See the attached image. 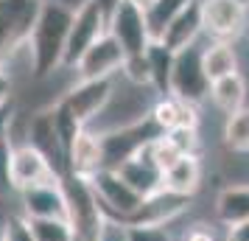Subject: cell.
Returning a JSON list of instances; mask_svg holds the SVG:
<instances>
[{"label":"cell","mask_w":249,"mask_h":241,"mask_svg":"<svg viewBox=\"0 0 249 241\" xmlns=\"http://www.w3.org/2000/svg\"><path fill=\"white\" fill-rule=\"evenodd\" d=\"M62 194L68 205V224L73 236L81 241H92L104 222V210L98 205V196L92 191L90 180H81L73 174L62 177Z\"/></svg>","instance_id":"7a4b0ae2"},{"label":"cell","mask_w":249,"mask_h":241,"mask_svg":"<svg viewBox=\"0 0 249 241\" xmlns=\"http://www.w3.org/2000/svg\"><path fill=\"white\" fill-rule=\"evenodd\" d=\"M146 154H148V160L154 163L160 171L171 168V166H174V163H177V160L182 157L179 151H177V146H174V143H171V140L165 138V135H160V138L151 140V143L146 146Z\"/></svg>","instance_id":"83f0119b"},{"label":"cell","mask_w":249,"mask_h":241,"mask_svg":"<svg viewBox=\"0 0 249 241\" xmlns=\"http://www.w3.org/2000/svg\"><path fill=\"white\" fill-rule=\"evenodd\" d=\"M185 241H215L213 239V233L210 230H204V227H193L188 236H185Z\"/></svg>","instance_id":"d590c367"},{"label":"cell","mask_w":249,"mask_h":241,"mask_svg":"<svg viewBox=\"0 0 249 241\" xmlns=\"http://www.w3.org/2000/svg\"><path fill=\"white\" fill-rule=\"evenodd\" d=\"M162 132L154 127L151 118H143V121H135L129 127H118L98 135L101 140V157H104V168H118L124 166L126 160H132L135 154L146 149L154 138H160Z\"/></svg>","instance_id":"5b68a950"},{"label":"cell","mask_w":249,"mask_h":241,"mask_svg":"<svg viewBox=\"0 0 249 241\" xmlns=\"http://www.w3.org/2000/svg\"><path fill=\"white\" fill-rule=\"evenodd\" d=\"M25 143L34 146L59 177L68 174V149H65V143H62V135H59V129H56V121H53L51 107H45V110H39V112H34V115H28Z\"/></svg>","instance_id":"9c48e42d"},{"label":"cell","mask_w":249,"mask_h":241,"mask_svg":"<svg viewBox=\"0 0 249 241\" xmlns=\"http://www.w3.org/2000/svg\"><path fill=\"white\" fill-rule=\"evenodd\" d=\"M124 59L126 54L121 51V45L115 42V37L107 31L101 39H95L84 54L81 59L76 62V79L79 81H87V79H115L121 68H124Z\"/></svg>","instance_id":"7c38bea8"},{"label":"cell","mask_w":249,"mask_h":241,"mask_svg":"<svg viewBox=\"0 0 249 241\" xmlns=\"http://www.w3.org/2000/svg\"><path fill=\"white\" fill-rule=\"evenodd\" d=\"M148 118L154 121L160 132H174V129H199V107L177 98V95H157L151 104Z\"/></svg>","instance_id":"2e32d148"},{"label":"cell","mask_w":249,"mask_h":241,"mask_svg":"<svg viewBox=\"0 0 249 241\" xmlns=\"http://www.w3.org/2000/svg\"><path fill=\"white\" fill-rule=\"evenodd\" d=\"M199 37H202V0H191V3L174 17V23L165 28V34H162L160 42L168 48L171 54H179L185 48L196 45Z\"/></svg>","instance_id":"ac0fdd59"},{"label":"cell","mask_w":249,"mask_h":241,"mask_svg":"<svg viewBox=\"0 0 249 241\" xmlns=\"http://www.w3.org/2000/svg\"><path fill=\"white\" fill-rule=\"evenodd\" d=\"M112 171H118V177H121L137 196H143V199L151 196V194H157L160 188H162V171L148 160L146 149L140 151V154H135L132 160H126L124 166L112 168Z\"/></svg>","instance_id":"d6986e66"},{"label":"cell","mask_w":249,"mask_h":241,"mask_svg":"<svg viewBox=\"0 0 249 241\" xmlns=\"http://www.w3.org/2000/svg\"><path fill=\"white\" fill-rule=\"evenodd\" d=\"M168 95H177V98L196 104V107L210 95V81H207L202 70V45L199 42L179 51V54H174Z\"/></svg>","instance_id":"52a82bcc"},{"label":"cell","mask_w":249,"mask_h":241,"mask_svg":"<svg viewBox=\"0 0 249 241\" xmlns=\"http://www.w3.org/2000/svg\"><path fill=\"white\" fill-rule=\"evenodd\" d=\"M90 185H92V191H95V196H98V205H101L104 216L129 222L132 213H135L137 207H140V202H143V196H137L135 191L118 177V171H112V168H101V171L90 180Z\"/></svg>","instance_id":"8fae6325"},{"label":"cell","mask_w":249,"mask_h":241,"mask_svg":"<svg viewBox=\"0 0 249 241\" xmlns=\"http://www.w3.org/2000/svg\"><path fill=\"white\" fill-rule=\"evenodd\" d=\"M0 239H3V241H34V236H31V227H28V219H23V216H9V222L3 224Z\"/></svg>","instance_id":"1f68e13d"},{"label":"cell","mask_w":249,"mask_h":241,"mask_svg":"<svg viewBox=\"0 0 249 241\" xmlns=\"http://www.w3.org/2000/svg\"><path fill=\"white\" fill-rule=\"evenodd\" d=\"M191 0H154L151 6H148L146 12V25H148V37H151V42H160L162 34H165V28L174 23V17L188 6Z\"/></svg>","instance_id":"cb8c5ba5"},{"label":"cell","mask_w":249,"mask_h":241,"mask_svg":"<svg viewBox=\"0 0 249 241\" xmlns=\"http://www.w3.org/2000/svg\"><path fill=\"white\" fill-rule=\"evenodd\" d=\"M34 241H76L65 219H28Z\"/></svg>","instance_id":"4316f807"},{"label":"cell","mask_w":249,"mask_h":241,"mask_svg":"<svg viewBox=\"0 0 249 241\" xmlns=\"http://www.w3.org/2000/svg\"><path fill=\"white\" fill-rule=\"evenodd\" d=\"M0 241H3V239H0Z\"/></svg>","instance_id":"f35d334b"},{"label":"cell","mask_w":249,"mask_h":241,"mask_svg":"<svg viewBox=\"0 0 249 241\" xmlns=\"http://www.w3.org/2000/svg\"><path fill=\"white\" fill-rule=\"evenodd\" d=\"M199 185H202V163H199V157H179L171 168L162 171V188L171 191V194L193 199Z\"/></svg>","instance_id":"ffe728a7"},{"label":"cell","mask_w":249,"mask_h":241,"mask_svg":"<svg viewBox=\"0 0 249 241\" xmlns=\"http://www.w3.org/2000/svg\"><path fill=\"white\" fill-rule=\"evenodd\" d=\"M42 0H0V65L25 45Z\"/></svg>","instance_id":"8992f818"},{"label":"cell","mask_w":249,"mask_h":241,"mask_svg":"<svg viewBox=\"0 0 249 241\" xmlns=\"http://www.w3.org/2000/svg\"><path fill=\"white\" fill-rule=\"evenodd\" d=\"M92 241H132V227L126 222H121V219L104 216L101 227H98Z\"/></svg>","instance_id":"4dcf8cb0"},{"label":"cell","mask_w":249,"mask_h":241,"mask_svg":"<svg viewBox=\"0 0 249 241\" xmlns=\"http://www.w3.org/2000/svg\"><path fill=\"white\" fill-rule=\"evenodd\" d=\"M188 205H191V196H179L160 188L157 194L146 196L140 202V207L132 213L126 224H132V227H168L179 213L188 210Z\"/></svg>","instance_id":"4fadbf2b"},{"label":"cell","mask_w":249,"mask_h":241,"mask_svg":"<svg viewBox=\"0 0 249 241\" xmlns=\"http://www.w3.org/2000/svg\"><path fill=\"white\" fill-rule=\"evenodd\" d=\"M162 135L177 146L182 157H199V149H202L199 129H174V132H162Z\"/></svg>","instance_id":"f1b7e54d"},{"label":"cell","mask_w":249,"mask_h":241,"mask_svg":"<svg viewBox=\"0 0 249 241\" xmlns=\"http://www.w3.org/2000/svg\"><path fill=\"white\" fill-rule=\"evenodd\" d=\"M118 79V76H115ZM115 79H87V81H73L68 90L59 95L56 107L79 124V127H90L92 121L104 112V107L109 104L115 90Z\"/></svg>","instance_id":"277c9868"},{"label":"cell","mask_w":249,"mask_h":241,"mask_svg":"<svg viewBox=\"0 0 249 241\" xmlns=\"http://www.w3.org/2000/svg\"><path fill=\"white\" fill-rule=\"evenodd\" d=\"M107 31L115 37V42L121 45V51H124L126 56L146 54L148 45H151L146 14H143V9H137L132 0H118V3L109 6Z\"/></svg>","instance_id":"ba28073f"},{"label":"cell","mask_w":249,"mask_h":241,"mask_svg":"<svg viewBox=\"0 0 249 241\" xmlns=\"http://www.w3.org/2000/svg\"><path fill=\"white\" fill-rule=\"evenodd\" d=\"M224 241H249V222H238L227 227V239Z\"/></svg>","instance_id":"e575fe53"},{"label":"cell","mask_w":249,"mask_h":241,"mask_svg":"<svg viewBox=\"0 0 249 241\" xmlns=\"http://www.w3.org/2000/svg\"><path fill=\"white\" fill-rule=\"evenodd\" d=\"M247 14L235 0H202V34L213 42H235L247 28Z\"/></svg>","instance_id":"30bf717a"},{"label":"cell","mask_w":249,"mask_h":241,"mask_svg":"<svg viewBox=\"0 0 249 241\" xmlns=\"http://www.w3.org/2000/svg\"><path fill=\"white\" fill-rule=\"evenodd\" d=\"M132 241H174V239L168 236L165 227H132Z\"/></svg>","instance_id":"d6a6232c"},{"label":"cell","mask_w":249,"mask_h":241,"mask_svg":"<svg viewBox=\"0 0 249 241\" xmlns=\"http://www.w3.org/2000/svg\"><path fill=\"white\" fill-rule=\"evenodd\" d=\"M132 3H135L137 9H143V12H146V9L151 6V3H154V0H132Z\"/></svg>","instance_id":"8d00e7d4"},{"label":"cell","mask_w":249,"mask_h":241,"mask_svg":"<svg viewBox=\"0 0 249 241\" xmlns=\"http://www.w3.org/2000/svg\"><path fill=\"white\" fill-rule=\"evenodd\" d=\"M9 194H14V185H12V140L6 135V138H0V199H6Z\"/></svg>","instance_id":"f546056e"},{"label":"cell","mask_w":249,"mask_h":241,"mask_svg":"<svg viewBox=\"0 0 249 241\" xmlns=\"http://www.w3.org/2000/svg\"><path fill=\"white\" fill-rule=\"evenodd\" d=\"M109 0H84L73 9V23H70L68 34V48H65V59L62 68L73 70L81 54L107 34V20H109Z\"/></svg>","instance_id":"3957f363"},{"label":"cell","mask_w":249,"mask_h":241,"mask_svg":"<svg viewBox=\"0 0 249 241\" xmlns=\"http://www.w3.org/2000/svg\"><path fill=\"white\" fill-rule=\"evenodd\" d=\"M224 143L230 151L249 154V107L227 115L224 121Z\"/></svg>","instance_id":"484cf974"},{"label":"cell","mask_w":249,"mask_h":241,"mask_svg":"<svg viewBox=\"0 0 249 241\" xmlns=\"http://www.w3.org/2000/svg\"><path fill=\"white\" fill-rule=\"evenodd\" d=\"M73 23V9L62 0H42L31 34L25 39V51L31 59V79L42 81L62 68L68 34Z\"/></svg>","instance_id":"6da1fadb"},{"label":"cell","mask_w":249,"mask_h":241,"mask_svg":"<svg viewBox=\"0 0 249 241\" xmlns=\"http://www.w3.org/2000/svg\"><path fill=\"white\" fill-rule=\"evenodd\" d=\"M215 219L227 227L249 222V185H227L215 196Z\"/></svg>","instance_id":"7402d4cb"},{"label":"cell","mask_w":249,"mask_h":241,"mask_svg":"<svg viewBox=\"0 0 249 241\" xmlns=\"http://www.w3.org/2000/svg\"><path fill=\"white\" fill-rule=\"evenodd\" d=\"M202 70L207 81L224 79V76H232V73H241L238 70V51L232 48V42H207L202 45Z\"/></svg>","instance_id":"44dd1931"},{"label":"cell","mask_w":249,"mask_h":241,"mask_svg":"<svg viewBox=\"0 0 249 241\" xmlns=\"http://www.w3.org/2000/svg\"><path fill=\"white\" fill-rule=\"evenodd\" d=\"M20 205H23V219H65L68 222L62 180L20 191Z\"/></svg>","instance_id":"9a60e30c"},{"label":"cell","mask_w":249,"mask_h":241,"mask_svg":"<svg viewBox=\"0 0 249 241\" xmlns=\"http://www.w3.org/2000/svg\"><path fill=\"white\" fill-rule=\"evenodd\" d=\"M53 180H62V177L48 166V160L34 146H28V143L12 146V185L17 194L25 188H34V185L53 183Z\"/></svg>","instance_id":"5bb4252c"},{"label":"cell","mask_w":249,"mask_h":241,"mask_svg":"<svg viewBox=\"0 0 249 241\" xmlns=\"http://www.w3.org/2000/svg\"><path fill=\"white\" fill-rule=\"evenodd\" d=\"M12 90H14V79L9 76V70L0 65V107L12 101Z\"/></svg>","instance_id":"836d02e7"},{"label":"cell","mask_w":249,"mask_h":241,"mask_svg":"<svg viewBox=\"0 0 249 241\" xmlns=\"http://www.w3.org/2000/svg\"><path fill=\"white\" fill-rule=\"evenodd\" d=\"M235 3H241V6H244V9L249 12V0H235Z\"/></svg>","instance_id":"74e56055"},{"label":"cell","mask_w":249,"mask_h":241,"mask_svg":"<svg viewBox=\"0 0 249 241\" xmlns=\"http://www.w3.org/2000/svg\"><path fill=\"white\" fill-rule=\"evenodd\" d=\"M101 168H104L101 140H98L95 132L81 129L73 138V143L68 146V174L81 177V180H92Z\"/></svg>","instance_id":"e0dca14e"},{"label":"cell","mask_w":249,"mask_h":241,"mask_svg":"<svg viewBox=\"0 0 249 241\" xmlns=\"http://www.w3.org/2000/svg\"><path fill=\"white\" fill-rule=\"evenodd\" d=\"M210 98L213 104L221 110L224 115H232L238 110H244V101H247V79L241 73H232V76H224L210 84Z\"/></svg>","instance_id":"603a6c76"},{"label":"cell","mask_w":249,"mask_h":241,"mask_svg":"<svg viewBox=\"0 0 249 241\" xmlns=\"http://www.w3.org/2000/svg\"><path fill=\"white\" fill-rule=\"evenodd\" d=\"M148 68H151V87L157 95H168L171 84V68H174V54L162 42H151L146 51Z\"/></svg>","instance_id":"d4e9b609"}]
</instances>
